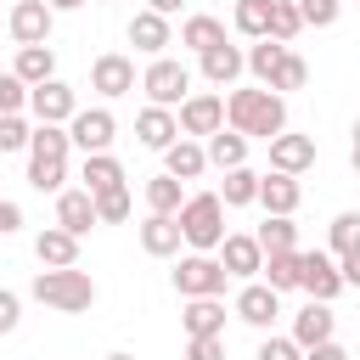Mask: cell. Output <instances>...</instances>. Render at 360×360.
Returning a JSON list of instances; mask_svg holds the SVG:
<instances>
[{"mask_svg":"<svg viewBox=\"0 0 360 360\" xmlns=\"http://www.w3.org/2000/svg\"><path fill=\"white\" fill-rule=\"evenodd\" d=\"M225 281H231V270H225V259L219 253H180V264H174V292L180 298H225Z\"/></svg>","mask_w":360,"mask_h":360,"instance_id":"obj_5","label":"cell"},{"mask_svg":"<svg viewBox=\"0 0 360 360\" xmlns=\"http://www.w3.org/2000/svg\"><path fill=\"white\" fill-rule=\"evenodd\" d=\"M253 360H304V343L287 332V338H264L259 349H253Z\"/></svg>","mask_w":360,"mask_h":360,"instance_id":"obj_42","label":"cell"},{"mask_svg":"<svg viewBox=\"0 0 360 360\" xmlns=\"http://www.w3.org/2000/svg\"><path fill=\"white\" fill-rule=\"evenodd\" d=\"M96 214H101V225H124V219H129V186L101 191V197H96Z\"/></svg>","mask_w":360,"mask_h":360,"instance_id":"obj_41","label":"cell"},{"mask_svg":"<svg viewBox=\"0 0 360 360\" xmlns=\"http://www.w3.org/2000/svg\"><path fill=\"white\" fill-rule=\"evenodd\" d=\"M219 259H225V270H231V281H253V276H264V242L259 236H248V231H231L225 242H219Z\"/></svg>","mask_w":360,"mask_h":360,"instance_id":"obj_13","label":"cell"},{"mask_svg":"<svg viewBox=\"0 0 360 360\" xmlns=\"http://www.w3.org/2000/svg\"><path fill=\"white\" fill-rule=\"evenodd\" d=\"M68 135H73V146H79V152H112L118 118H112L107 107H79V112H73V124H68Z\"/></svg>","mask_w":360,"mask_h":360,"instance_id":"obj_11","label":"cell"},{"mask_svg":"<svg viewBox=\"0 0 360 360\" xmlns=\"http://www.w3.org/2000/svg\"><path fill=\"white\" fill-rule=\"evenodd\" d=\"M163 169H169V174H180V180H197V174L208 169V141H191V135H180V141L163 152Z\"/></svg>","mask_w":360,"mask_h":360,"instance_id":"obj_25","label":"cell"},{"mask_svg":"<svg viewBox=\"0 0 360 360\" xmlns=\"http://www.w3.org/2000/svg\"><path fill=\"white\" fill-rule=\"evenodd\" d=\"M51 6H56V11H79L84 0H51Z\"/></svg>","mask_w":360,"mask_h":360,"instance_id":"obj_50","label":"cell"},{"mask_svg":"<svg viewBox=\"0 0 360 360\" xmlns=\"http://www.w3.org/2000/svg\"><path fill=\"white\" fill-rule=\"evenodd\" d=\"M264 281H270L276 292H292V287H304V253H298V248H287V253H270V259H264Z\"/></svg>","mask_w":360,"mask_h":360,"instance_id":"obj_34","label":"cell"},{"mask_svg":"<svg viewBox=\"0 0 360 360\" xmlns=\"http://www.w3.org/2000/svg\"><path fill=\"white\" fill-rule=\"evenodd\" d=\"M28 96H34V84L22 73H0V112H28Z\"/></svg>","mask_w":360,"mask_h":360,"instance_id":"obj_40","label":"cell"},{"mask_svg":"<svg viewBox=\"0 0 360 360\" xmlns=\"http://www.w3.org/2000/svg\"><path fill=\"white\" fill-rule=\"evenodd\" d=\"M56 225H68L73 236H84L90 225H101V214H96V191H84V186L56 191Z\"/></svg>","mask_w":360,"mask_h":360,"instance_id":"obj_20","label":"cell"},{"mask_svg":"<svg viewBox=\"0 0 360 360\" xmlns=\"http://www.w3.org/2000/svg\"><path fill=\"white\" fill-rule=\"evenodd\" d=\"M90 90L107 96V101L129 96V90H135V62H129L124 51H101V56L90 62Z\"/></svg>","mask_w":360,"mask_h":360,"instance_id":"obj_9","label":"cell"},{"mask_svg":"<svg viewBox=\"0 0 360 360\" xmlns=\"http://www.w3.org/2000/svg\"><path fill=\"white\" fill-rule=\"evenodd\" d=\"M270 169H281V174H304V169H315V135H292V129H281V135L270 141Z\"/></svg>","mask_w":360,"mask_h":360,"instance_id":"obj_19","label":"cell"},{"mask_svg":"<svg viewBox=\"0 0 360 360\" xmlns=\"http://www.w3.org/2000/svg\"><path fill=\"white\" fill-rule=\"evenodd\" d=\"M298 202H304L298 174L270 169V174H264V186H259V208H264V214H298Z\"/></svg>","mask_w":360,"mask_h":360,"instance_id":"obj_24","label":"cell"},{"mask_svg":"<svg viewBox=\"0 0 360 360\" xmlns=\"http://www.w3.org/2000/svg\"><path fill=\"white\" fill-rule=\"evenodd\" d=\"M11 73H22L28 84H45V79H56V51L51 45H17Z\"/></svg>","mask_w":360,"mask_h":360,"instance_id":"obj_29","label":"cell"},{"mask_svg":"<svg viewBox=\"0 0 360 360\" xmlns=\"http://www.w3.org/2000/svg\"><path fill=\"white\" fill-rule=\"evenodd\" d=\"M180 45L202 56V51H214V45H225V22H219V17H208V11H191V17L180 22Z\"/></svg>","mask_w":360,"mask_h":360,"instance_id":"obj_27","label":"cell"},{"mask_svg":"<svg viewBox=\"0 0 360 360\" xmlns=\"http://www.w3.org/2000/svg\"><path fill=\"white\" fill-rule=\"evenodd\" d=\"M287 51H292L287 39H253V45H248V73H253L259 84H270V79H276V68L287 62Z\"/></svg>","mask_w":360,"mask_h":360,"instance_id":"obj_31","label":"cell"},{"mask_svg":"<svg viewBox=\"0 0 360 360\" xmlns=\"http://www.w3.org/2000/svg\"><path fill=\"white\" fill-rule=\"evenodd\" d=\"M34 112H0V152H28L34 146V129L39 124H28Z\"/></svg>","mask_w":360,"mask_h":360,"instance_id":"obj_36","label":"cell"},{"mask_svg":"<svg viewBox=\"0 0 360 360\" xmlns=\"http://www.w3.org/2000/svg\"><path fill=\"white\" fill-rule=\"evenodd\" d=\"M298 11H304V22H309V28H332V22H338V11H343V0H298Z\"/></svg>","mask_w":360,"mask_h":360,"instance_id":"obj_43","label":"cell"},{"mask_svg":"<svg viewBox=\"0 0 360 360\" xmlns=\"http://www.w3.org/2000/svg\"><path fill=\"white\" fill-rule=\"evenodd\" d=\"M309 84V62L298 56V51H287V62L276 68V79H270V90H281V96H292V90H304Z\"/></svg>","mask_w":360,"mask_h":360,"instance_id":"obj_39","label":"cell"},{"mask_svg":"<svg viewBox=\"0 0 360 360\" xmlns=\"http://www.w3.org/2000/svg\"><path fill=\"white\" fill-rule=\"evenodd\" d=\"M326 248H332L338 259L360 248V214H354V208H343V214H338V219L326 225Z\"/></svg>","mask_w":360,"mask_h":360,"instance_id":"obj_37","label":"cell"},{"mask_svg":"<svg viewBox=\"0 0 360 360\" xmlns=\"http://www.w3.org/2000/svg\"><path fill=\"white\" fill-rule=\"evenodd\" d=\"M354 146H360V118H354Z\"/></svg>","mask_w":360,"mask_h":360,"instance_id":"obj_53","label":"cell"},{"mask_svg":"<svg viewBox=\"0 0 360 360\" xmlns=\"http://www.w3.org/2000/svg\"><path fill=\"white\" fill-rule=\"evenodd\" d=\"M28 292L45 304V309H56V315H84V309H96V281L79 270V264H68V270H39L34 281H28Z\"/></svg>","mask_w":360,"mask_h":360,"instance_id":"obj_3","label":"cell"},{"mask_svg":"<svg viewBox=\"0 0 360 360\" xmlns=\"http://www.w3.org/2000/svg\"><path fill=\"white\" fill-rule=\"evenodd\" d=\"M174 112H180V135H202V141H208V135H219V129L231 124V118H225V96H219V90H191Z\"/></svg>","mask_w":360,"mask_h":360,"instance_id":"obj_7","label":"cell"},{"mask_svg":"<svg viewBox=\"0 0 360 360\" xmlns=\"http://www.w3.org/2000/svg\"><path fill=\"white\" fill-rule=\"evenodd\" d=\"M197 68H202V79H208L214 90H231V84L248 73V51H242V45H214V51L197 56Z\"/></svg>","mask_w":360,"mask_h":360,"instance_id":"obj_17","label":"cell"},{"mask_svg":"<svg viewBox=\"0 0 360 360\" xmlns=\"http://www.w3.org/2000/svg\"><path fill=\"white\" fill-rule=\"evenodd\" d=\"M135 141H141L146 152H169V146L180 141V112H174V107L146 101V107L135 112Z\"/></svg>","mask_w":360,"mask_h":360,"instance_id":"obj_12","label":"cell"},{"mask_svg":"<svg viewBox=\"0 0 360 360\" xmlns=\"http://www.w3.org/2000/svg\"><path fill=\"white\" fill-rule=\"evenodd\" d=\"M225 118H231V129H242L248 141H264V146H270V141L287 129V96L270 90V84L231 90V96H225Z\"/></svg>","mask_w":360,"mask_h":360,"instance_id":"obj_1","label":"cell"},{"mask_svg":"<svg viewBox=\"0 0 360 360\" xmlns=\"http://www.w3.org/2000/svg\"><path fill=\"white\" fill-rule=\"evenodd\" d=\"M180 231H186V248L219 253V242L231 236V231H225V197H219V191H191L186 208H180Z\"/></svg>","mask_w":360,"mask_h":360,"instance_id":"obj_4","label":"cell"},{"mask_svg":"<svg viewBox=\"0 0 360 360\" xmlns=\"http://www.w3.org/2000/svg\"><path fill=\"white\" fill-rule=\"evenodd\" d=\"M309 22H304V11H298V0H276V17H270V39H298Z\"/></svg>","mask_w":360,"mask_h":360,"instance_id":"obj_38","label":"cell"},{"mask_svg":"<svg viewBox=\"0 0 360 360\" xmlns=\"http://www.w3.org/2000/svg\"><path fill=\"white\" fill-rule=\"evenodd\" d=\"M141 90H146V101H158V107H180V101L191 96V68L174 62V56H152V68L141 73Z\"/></svg>","mask_w":360,"mask_h":360,"instance_id":"obj_6","label":"cell"},{"mask_svg":"<svg viewBox=\"0 0 360 360\" xmlns=\"http://www.w3.org/2000/svg\"><path fill=\"white\" fill-rule=\"evenodd\" d=\"M17 321H22V298L6 287V292H0V332H17Z\"/></svg>","mask_w":360,"mask_h":360,"instance_id":"obj_45","label":"cell"},{"mask_svg":"<svg viewBox=\"0 0 360 360\" xmlns=\"http://www.w3.org/2000/svg\"><path fill=\"white\" fill-rule=\"evenodd\" d=\"M141 248L152 259H174L186 248V231H180V214H146L141 219Z\"/></svg>","mask_w":360,"mask_h":360,"instance_id":"obj_18","label":"cell"},{"mask_svg":"<svg viewBox=\"0 0 360 360\" xmlns=\"http://www.w3.org/2000/svg\"><path fill=\"white\" fill-rule=\"evenodd\" d=\"M180 326L186 338H225V298H186Z\"/></svg>","mask_w":360,"mask_h":360,"instance_id":"obj_22","label":"cell"},{"mask_svg":"<svg viewBox=\"0 0 360 360\" xmlns=\"http://www.w3.org/2000/svg\"><path fill=\"white\" fill-rule=\"evenodd\" d=\"M186 360H225V338H191Z\"/></svg>","mask_w":360,"mask_h":360,"instance_id":"obj_44","label":"cell"},{"mask_svg":"<svg viewBox=\"0 0 360 360\" xmlns=\"http://www.w3.org/2000/svg\"><path fill=\"white\" fill-rule=\"evenodd\" d=\"M208 163H214V169H242V163H248V135L231 129V124H225L219 135H208Z\"/></svg>","mask_w":360,"mask_h":360,"instance_id":"obj_32","label":"cell"},{"mask_svg":"<svg viewBox=\"0 0 360 360\" xmlns=\"http://www.w3.org/2000/svg\"><path fill=\"white\" fill-rule=\"evenodd\" d=\"M259 186H264V174H253V169L242 163V169H225L219 197H225V208H248V202H259Z\"/></svg>","mask_w":360,"mask_h":360,"instance_id":"obj_33","label":"cell"},{"mask_svg":"<svg viewBox=\"0 0 360 360\" xmlns=\"http://www.w3.org/2000/svg\"><path fill=\"white\" fill-rule=\"evenodd\" d=\"M0 231H22V202H0Z\"/></svg>","mask_w":360,"mask_h":360,"instance_id":"obj_47","label":"cell"},{"mask_svg":"<svg viewBox=\"0 0 360 360\" xmlns=\"http://www.w3.org/2000/svg\"><path fill=\"white\" fill-rule=\"evenodd\" d=\"M304 360H349V349H343L338 338H326V343H315V349H304Z\"/></svg>","mask_w":360,"mask_h":360,"instance_id":"obj_46","label":"cell"},{"mask_svg":"<svg viewBox=\"0 0 360 360\" xmlns=\"http://www.w3.org/2000/svg\"><path fill=\"white\" fill-rule=\"evenodd\" d=\"M152 11H163V17H174V11H186V0H146Z\"/></svg>","mask_w":360,"mask_h":360,"instance_id":"obj_49","label":"cell"},{"mask_svg":"<svg viewBox=\"0 0 360 360\" xmlns=\"http://www.w3.org/2000/svg\"><path fill=\"white\" fill-rule=\"evenodd\" d=\"M338 264H343V281H349V287H360V248H354V253H343Z\"/></svg>","mask_w":360,"mask_h":360,"instance_id":"obj_48","label":"cell"},{"mask_svg":"<svg viewBox=\"0 0 360 360\" xmlns=\"http://www.w3.org/2000/svg\"><path fill=\"white\" fill-rule=\"evenodd\" d=\"M343 287H349V281H343V264H338V253H332V248H326V253H321V248H309V253H304V292L332 304Z\"/></svg>","mask_w":360,"mask_h":360,"instance_id":"obj_14","label":"cell"},{"mask_svg":"<svg viewBox=\"0 0 360 360\" xmlns=\"http://www.w3.org/2000/svg\"><path fill=\"white\" fill-rule=\"evenodd\" d=\"M34 259L51 264V270H68V264H79V236H73L68 225H45V231L34 236Z\"/></svg>","mask_w":360,"mask_h":360,"instance_id":"obj_21","label":"cell"},{"mask_svg":"<svg viewBox=\"0 0 360 360\" xmlns=\"http://www.w3.org/2000/svg\"><path fill=\"white\" fill-rule=\"evenodd\" d=\"M28 112H34V124H73L79 96H73V84L45 79V84H34V96H28Z\"/></svg>","mask_w":360,"mask_h":360,"instance_id":"obj_10","label":"cell"},{"mask_svg":"<svg viewBox=\"0 0 360 360\" xmlns=\"http://www.w3.org/2000/svg\"><path fill=\"white\" fill-rule=\"evenodd\" d=\"M68 152H73V135L68 124H39L34 129V146H28V186L34 191H68Z\"/></svg>","mask_w":360,"mask_h":360,"instance_id":"obj_2","label":"cell"},{"mask_svg":"<svg viewBox=\"0 0 360 360\" xmlns=\"http://www.w3.org/2000/svg\"><path fill=\"white\" fill-rule=\"evenodd\" d=\"M11 39L17 45H51V28H56V6L51 0H17L11 17H6Z\"/></svg>","mask_w":360,"mask_h":360,"instance_id":"obj_8","label":"cell"},{"mask_svg":"<svg viewBox=\"0 0 360 360\" xmlns=\"http://www.w3.org/2000/svg\"><path fill=\"white\" fill-rule=\"evenodd\" d=\"M253 236L264 242V253H287V248H298V225H292V214H264V225H259Z\"/></svg>","mask_w":360,"mask_h":360,"instance_id":"obj_35","label":"cell"},{"mask_svg":"<svg viewBox=\"0 0 360 360\" xmlns=\"http://www.w3.org/2000/svg\"><path fill=\"white\" fill-rule=\"evenodd\" d=\"M236 315H242L253 332H270L276 315H281V292H276L270 281H248V287L236 292Z\"/></svg>","mask_w":360,"mask_h":360,"instance_id":"obj_15","label":"cell"},{"mask_svg":"<svg viewBox=\"0 0 360 360\" xmlns=\"http://www.w3.org/2000/svg\"><path fill=\"white\" fill-rule=\"evenodd\" d=\"M186 197H191V191H186V180H180V174H169V169L146 180V214H180V208H186Z\"/></svg>","mask_w":360,"mask_h":360,"instance_id":"obj_26","label":"cell"},{"mask_svg":"<svg viewBox=\"0 0 360 360\" xmlns=\"http://www.w3.org/2000/svg\"><path fill=\"white\" fill-rule=\"evenodd\" d=\"M338 332V315H332V304L326 298H309L298 315H292V338L304 343V349H315V343H326Z\"/></svg>","mask_w":360,"mask_h":360,"instance_id":"obj_23","label":"cell"},{"mask_svg":"<svg viewBox=\"0 0 360 360\" xmlns=\"http://www.w3.org/2000/svg\"><path fill=\"white\" fill-rule=\"evenodd\" d=\"M129 45H135L141 56H163V51L174 45L169 17H163V11H152V6H146V11H135V17H129Z\"/></svg>","mask_w":360,"mask_h":360,"instance_id":"obj_16","label":"cell"},{"mask_svg":"<svg viewBox=\"0 0 360 360\" xmlns=\"http://www.w3.org/2000/svg\"><path fill=\"white\" fill-rule=\"evenodd\" d=\"M107 360H135V354H124V349H118V354H107Z\"/></svg>","mask_w":360,"mask_h":360,"instance_id":"obj_52","label":"cell"},{"mask_svg":"<svg viewBox=\"0 0 360 360\" xmlns=\"http://www.w3.org/2000/svg\"><path fill=\"white\" fill-rule=\"evenodd\" d=\"M270 17H276V0H236V11H231L242 39H270Z\"/></svg>","mask_w":360,"mask_h":360,"instance_id":"obj_30","label":"cell"},{"mask_svg":"<svg viewBox=\"0 0 360 360\" xmlns=\"http://www.w3.org/2000/svg\"><path fill=\"white\" fill-rule=\"evenodd\" d=\"M349 163H354V174H360V146H354V152H349Z\"/></svg>","mask_w":360,"mask_h":360,"instance_id":"obj_51","label":"cell"},{"mask_svg":"<svg viewBox=\"0 0 360 360\" xmlns=\"http://www.w3.org/2000/svg\"><path fill=\"white\" fill-rule=\"evenodd\" d=\"M79 180H84V191H112V186H124V163L112 158V152H84V169H79Z\"/></svg>","mask_w":360,"mask_h":360,"instance_id":"obj_28","label":"cell"}]
</instances>
